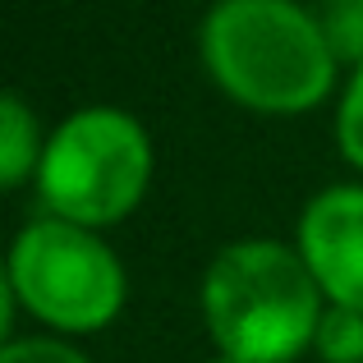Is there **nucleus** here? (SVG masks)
Segmentation results:
<instances>
[{"mask_svg": "<svg viewBox=\"0 0 363 363\" xmlns=\"http://www.w3.org/2000/svg\"><path fill=\"white\" fill-rule=\"evenodd\" d=\"M203 69L257 116H303L336 88V55L318 14L294 0H221L198 28Z\"/></svg>", "mask_w": 363, "mask_h": 363, "instance_id": "f257e3e1", "label": "nucleus"}, {"mask_svg": "<svg viewBox=\"0 0 363 363\" xmlns=\"http://www.w3.org/2000/svg\"><path fill=\"white\" fill-rule=\"evenodd\" d=\"M322 313L313 272L281 240H235L203 272L207 336L235 363H294L313 350Z\"/></svg>", "mask_w": 363, "mask_h": 363, "instance_id": "f03ea898", "label": "nucleus"}, {"mask_svg": "<svg viewBox=\"0 0 363 363\" xmlns=\"http://www.w3.org/2000/svg\"><path fill=\"white\" fill-rule=\"evenodd\" d=\"M207 363H235V359H225V354H212V359H207Z\"/></svg>", "mask_w": 363, "mask_h": 363, "instance_id": "9b49d317", "label": "nucleus"}, {"mask_svg": "<svg viewBox=\"0 0 363 363\" xmlns=\"http://www.w3.org/2000/svg\"><path fill=\"white\" fill-rule=\"evenodd\" d=\"M46 138L37 129V116L18 92H5L0 97V184L18 189L28 175H37L42 166Z\"/></svg>", "mask_w": 363, "mask_h": 363, "instance_id": "423d86ee", "label": "nucleus"}, {"mask_svg": "<svg viewBox=\"0 0 363 363\" xmlns=\"http://www.w3.org/2000/svg\"><path fill=\"white\" fill-rule=\"evenodd\" d=\"M294 248L322 299L363 313V184H331L313 194L299 212Z\"/></svg>", "mask_w": 363, "mask_h": 363, "instance_id": "39448f33", "label": "nucleus"}, {"mask_svg": "<svg viewBox=\"0 0 363 363\" xmlns=\"http://www.w3.org/2000/svg\"><path fill=\"white\" fill-rule=\"evenodd\" d=\"M5 285L37 322L51 331L88 336L120 318L129 276H124L116 248L97 230L55 221H28L9 244Z\"/></svg>", "mask_w": 363, "mask_h": 363, "instance_id": "20e7f679", "label": "nucleus"}, {"mask_svg": "<svg viewBox=\"0 0 363 363\" xmlns=\"http://www.w3.org/2000/svg\"><path fill=\"white\" fill-rule=\"evenodd\" d=\"M336 143H340V157H345L354 170H363V65L350 74L345 92H340V106H336Z\"/></svg>", "mask_w": 363, "mask_h": 363, "instance_id": "1a4fd4ad", "label": "nucleus"}, {"mask_svg": "<svg viewBox=\"0 0 363 363\" xmlns=\"http://www.w3.org/2000/svg\"><path fill=\"white\" fill-rule=\"evenodd\" d=\"M318 23L331 42V55L345 65H363V0H331L318 9Z\"/></svg>", "mask_w": 363, "mask_h": 363, "instance_id": "6e6552de", "label": "nucleus"}, {"mask_svg": "<svg viewBox=\"0 0 363 363\" xmlns=\"http://www.w3.org/2000/svg\"><path fill=\"white\" fill-rule=\"evenodd\" d=\"M313 350H318L322 363H363V313L327 303L318 336H313Z\"/></svg>", "mask_w": 363, "mask_h": 363, "instance_id": "0eeeda50", "label": "nucleus"}, {"mask_svg": "<svg viewBox=\"0 0 363 363\" xmlns=\"http://www.w3.org/2000/svg\"><path fill=\"white\" fill-rule=\"evenodd\" d=\"M152 184V138L120 106H83L46 138L37 194L55 221L106 230L143 203Z\"/></svg>", "mask_w": 363, "mask_h": 363, "instance_id": "7ed1b4c3", "label": "nucleus"}, {"mask_svg": "<svg viewBox=\"0 0 363 363\" xmlns=\"http://www.w3.org/2000/svg\"><path fill=\"white\" fill-rule=\"evenodd\" d=\"M0 363H92L65 336H14L0 350Z\"/></svg>", "mask_w": 363, "mask_h": 363, "instance_id": "9d476101", "label": "nucleus"}]
</instances>
